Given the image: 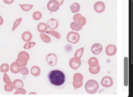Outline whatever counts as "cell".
Wrapping results in <instances>:
<instances>
[{"label":"cell","instance_id":"obj_3","mask_svg":"<svg viewBox=\"0 0 133 97\" xmlns=\"http://www.w3.org/2000/svg\"><path fill=\"white\" fill-rule=\"evenodd\" d=\"M29 57L30 56L28 53L25 51H21L19 53L16 61L18 62L22 67H24L27 65Z\"/></svg>","mask_w":133,"mask_h":97},{"label":"cell","instance_id":"obj_1","mask_svg":"<svg viewBox=\"0 0 133 97\" xmlns=\"http://www.w3.org/2000/svg\"><path fill=\"white\" fill-rule=\"evenodd\" d=\"M47 78L49 86L54 89H61L66 86L65 75L60 70H50Z\"/></svg>","mask_w":133,"mask_h":97},{"label":"cell","instance_id":"obj_18","mask_svg":"<svg viewBox=\"0 0 133 97\" xmlns=\"http://www.w3.org/2000/svg\"><path fill=\"white\" fill-rule=\"evenodd\" d=\"M12 85L14 86V88L15 89L17 90L19 88H23V86H24V84H23V81L19 79H15L13 81Z\"/></svg>","mask_w":133,"mask_h":97},{"label":"cell","instance_id":"obj_14","mask_svg":"<svg viewBox=\"0 0 133 97\" xmlns=\"http://www.w3.org/2000/svg\"><path fill=\"white\" fill-rule=\"evenodd\" d=\"M84 47H81L76 50L74 54V59L76 62H78L79 60H81V58L82 57L83 54V52H84Z\"/></svg>","mask_w":133,"mask_h":97},{"label":"cell","instance_id":"obj_17","mask_svg":"<svg viewBox=\"0 0 133 97\" xmlns=\"http://www.w3.org/2000/svg\"><path fill=\"white\" fill-rule=\"evenodd\" d=\"M83 26L79 24L76 21H73L71 22L70 25V28H71V29L76 31H78L81 29H82Z\"/></svg>","mask_w":133,"mask_h":97},{"label":"cell","instance_id":"obj_25","mask_svg":"<svg viewBox=\"0 0 133 97\" xmlns=\"http://www.w3.org/2000/svg\"><path fill=\"white\" fill-rule=\"evenodd\" d=\"M47 33H48L54 37H55V38H56L57 39H59L61 38V35L59 33H58V32L54 30H48L46 32Z\"/></svg>","mask_w":133,"mask_h":97},{"label":"cell","instance_id":"obj_11","mask_svg":"<svg viewBox=\"0 0 133 97\" xmlns=\"http://www.w3.org/2000/svg\"><path fill=\"white\" fill-rule=\"evenodd\" d=\"M102 46L100 43H95L91 47V52L95 55H98L102 52Z\"/></svg>","mask_w":133,"mask_h":97},{"label":"cell","instance_id":"obj_35","mask_svg":"<svg viewBox=\"0 0 133 97\" xmlns=\"http://www.w3.org/2000/svg\"><path fill=\"white\" fill-rule=\"evenodd\" d=\"M20 73H21V74H22L23 75H28L29 74V70L25 66L22 67L21 68Z\"/></svg>","mask_w":133,"mask_h":97},{"label":"cell","instance_id":"obj_26","mask_svg":"<svg viewBox=\"0 0 133 97\" xmlns=\"http://www.w3.org/2000/svg\"><path fill=\"white\" fill-rule=\"evenodd\" d=\"M40 37L44 42L49 43L51 41V39L50 38V37L44 33H42L40 34Z\"/></svg>","mask_w":133,"mask_h":97},{"label":"cell","instance_id":"obj_30","mask_svg":"<svg viewBox=\"0 0 133 97\" xmlns=\"http://www.w3.org/2000/svg\"><path fill=\"white\" fill-rule=\"evenodd\" d=\"M3 81L5 83H7V84H12V82H11V81L10 80L9 77L8 76V75L7 74L6 72H4V75H3Z\"/></svg>","mask_w":133,"mask_h":97},{"label":"cell","instance_id":"obj_40","mask_svg":"<svg viewBox=\"0 0 133 97\" xmlns=\"http://www.w3.org/2000/svg\"><path fill=\"white\" fill-rule=\"evenodd\" d=\"M3 22H4L3 19L2 17H1V16H0V26L2 25L3 23Z\"/></svg>","mask_w":133,"mask_h":97},{"label":"cell","instance_id":"obj_34","mask_svg":"<svg viewBox=\"0 0 133 97\" xmlns=\"http://www.w3.org/2000/svg\"><path fill=\"white\" fill-rule=\"evenodd\" d=\"M26 93V90L23 88H19L16 90L14 93V94H25Z\"/></svg>","mask_w":133,"mask_h":97},{"label":"cell","instance_id":"obj_15","mask_svg":"<svg viewBox=\"0 0 133 97\" xmlns=\"http://www.w3.org/2000/svg\"><path fill=\"white\" fill-rule=\"evenodd\" d=\"M22 39L24 42H29L32 39V34L29 31H25L22 34Z\"/></svg>","mask_w":133,"mask_h":97},{"label":"cell","instance_id":"obj_22","mask_svg":"<svg viewBox=\"0 0 133 97\" xmlns=\"http://www.w3.org/2000/svg\"><path fill=\"white\" fill-rule=\"evenodd\" d=\"M70 8L71 11L73 13H75L78 12L79 10H80V5L77 3H74L70 6Z\"/></svg>","mask_w":133,"mask_h":97},{"label":"cell","instance_id":"obj_9","mask_svg":"<svg viewBox=\"0 0 133 97\" xmlns=\"http://www.w3.org/2000/svg\"><path fill=\"white\" fill-rule=\"evenodd\" d=\"M116 52L117 48L113 44H109L105 48V53L108 56H113L116 54Z\"/></svg>","mask_w":133,"mask_h":97},{"label":"cell","instance_id":"obj_36","mask_svg":"<svg viewBox=\"0 0 133 97\" xmlns=\"http://www.w3.org/2000/svg\"><path fill=\"white\" fill-rule=\"evenodd\" d=\"M72 84H73V86L74 87L75 89H78V88H81L82 87V86L83 85V81L80 83H76L74 81H73Z\"/></svg>","mask_w":133,"mask_h":97},{"label":"cell","instance_id":"obj_39","mask_svg":"<svg viewBox=\"0 0 133 97\" xmlns=\"http://www.w3.org/2000/svg\"><path fill=\"white\" fill-rule=\"evenodd\" d=\"M56 1H57L59 3V4H60V6L63 4V2H64V0H56Z\"/></svg>","mask_w":133,"mask_h":97},{"label":"cell","instance_id":"obj_24","mask_svg":"<svg viewBox=\"0 0 133 97\" xmlns=\"http://www.w3.org/2000/svg\"><path fill=\"white\" fill-rule=\"evenodd\" d=\"M19 6L22 9V10L25 11H29L32 8L33 6L32 5H31V4H20Z\"/></svg>","mask_w":133,"mask_h":97},{"label":"cell","instance_id":"obj_13","mask_svg":"<svg viewBox=\"0 0 133 97\" xmlns=\"http://www.w3.org/2000/svg\"><path fill=\"white\" fill-rule=\"evenodd\" d=\"M69 66L70 67L73 69H75L76 70L77 68H78L79 67V66L81 65V60H79L78 62H76L74 59V57L71 58L70 60H69Z\"/></svg>","mask_w":133,"mask_h":97},{"label":"cell","instance_id":"obj_6","mask_svg":"<svg viewBox=\"0 0 133 97\" xmlns=\"http://www.w3.org/2000/svg\"><path fill=\"white\" fill-rule=\"evenodd\" d=\"M46 60L48 65H49L50 66L54 67L57 64V56L54 53H50L46 56Z\"/></svg>","mask_w":133,"mask_h":97},{"label":"cell","instance_id":"obj_31","mask_svg":"<svg viewBox=\"0 0 133 97\" xmlns=\"http://www.w3.org/2000/svg\"><path fill=\"white\" fill-rule=\"evenodd\" d=\"M76 22H77L79 24L82 25V26H84L86 23V19L84 17L81 16L77 18Z\"/></svg>","mask_w":133,"mask_h":97},{"label":"cell","instance_id":"obj_27","mask_svg":"<svg viewBox=\"0 0 133 97\" xmlns=\"http://www.w3.org/2000/svg\"><path fill=\"white\" fill-rule=\"evenodd\" d=\"M9 70V66L6 63L2 64L0 66V70L2 72H5L8 71Z\"/></svg>","mask_w":133,"mask_h":97},{"label":"cell","instance_id":"obj_20","mask_svg":"<svg viewBox=\"0 0 133 97\" xmlns=\"http://www.w3.org/2000/svg\"><path fill=\"white\" fill-rule=\"evenodd\" d=\"M88 65L90 67H96L99 65V61L95 57H91L88 60Z\"/></svg>","mask_w":133,"mask_h":97},{"label":"cell","instance_id":"obj_12","mask_svg":"<svg viewBox=\"0 0 133 97\" xmlns=\"http://www.w3.org/2000/svg\"><path fill=\"white\" fill-rule=\"evenodd\" d=\"M47 25L49 29L54 30L58 27V21L55 18H51L47 21Z\"/></svg>","mask_w":133,"mask_h":97},{"label":"cell","instance_id":"obj_5","mask_svg":"<svg viewBox=\"0 0 133 97\" xmlns=\"http://www.w3.org/2000/svg\"><path fill=\"white\" fill-rule=\"evenodd\" d=\"M60 6L59 3L56 0H50L47 4L48 9L51 12H56L59 9Z\"/></svg>","mask_w":133,"mask_h":97},{"label":"cell","instance_id":"obj_21","mask_svg":"<svg viewBox=\"0 0 133 97\" xmlns=\"http://www.w3.org/2000/svg\"><path fill=\"white\" fill-rule=\"evenodd\" d=\"M83 76L80 73H75L73 76V81L76 83H80L83 81Z\"/></svg>","mask_w":133,"mask_h":97},{"label":"cell","instance_id":"obj_23","mask_svg":"<svg viewBox=\"0 0 133 97\" xmlns=\"http://www.w3.org/2000/svg\"><path fill=\"white\" fill-rule=\"evenodd\" d=\"M100 67L99 65L96 67H89V71L90 72V73L93 75H96L98 74L100 71Z\"/></svg>","mask_w":133,"mask_h":97},{"label":"cell","instance_id":"obj_32","mask_svg":"<svg viewBox=\"0 0 133 97\" xmlns=\"http://www.w3.org/2000/svg\"><path fill=\"white\" fill-rule=\"evenodd\" d=\"M22 21V18H19L18 19H17L14 23L13 24V27H12V31H14L17 27L18 26L20 25V23H21Z\"/></svg>","mask_w":133,"mask_h":97},{"label":"cell","instance_id":"obj_28","mask_svg":"<svg viewBox=\"0 0 133 97\" xmlns=\"http://www.w3.org/2000/svg\"><path fill=\"white\" fill-rule=\"evenodd\" d=\"M32 17H33V18L34 20L37 21V20H39V19H41V18L42 17V13L40 11H35L33 14Z\"/></svg>","mask_w":133,"mask_h":97},{"label":"cell","instance_id":"obj_33","mask_svg":"<svg viewBox=\"0 0 133 97\" xmlns=\"http://www.w3.org/2000/svg\"><path fill=\"white\" fill-rule=\"evenodd\" d=\"M14 89V86H13L12 84L6 83L4 86V90H5V91H6L7 92L12 91Z\"/></svg>","mask_w":133,"mask_h":97},{"label":"cell","instance_id":"obj_19","mask_svg":"<svg viewBox=\"0 0 133 97\" xmlns=\"http://www.w3.org/2000/svg\"><path fill=\"white\" fill-rule=\"evenodd\" d=\"M31 73L33 76H38L41 74V69L37 66H33L31 68Z\"/></svg>","mask_w":133,"mask_h":97},{"label":"cell","instance_id":"obj_29","mask_svg":"<svg viewBox=\"0 0 133 97\" xmlns=\"http://www.w3.org/2000/svg\"><path fill=\"white\" fill-rule=\"evenodd\" d=\"M35 44L36 43L34 42H28L24 45L23 48L25 50H28L33 47Z\"/></svg>","mask_w":133,"mask_h":97},{"label":"cell","instance_id":"obj_8","mask_svg":"<svg viewBox=\"0 0 133 97\" xmlns=\"http://www.w3.org/2000/svg\"><path fill=\"white\" fill-rule=\"evenodd\" d=\"M105 6L104 3L101 1H98L95 3L94 6V10L98 13H101L105 10Z\"/></svg>","mask_w":133,"mask_h":97},{"label":"cell","instance_id":"obj_41","mask_svg":"<svg viewBox=\"0 0 133 97\" xmlns=\"http://www.w3.org/2000/svg\"><path fill=\"white\" fill-rule=\"evenodd\" d=\"M29 94H36V93H35V92H30V93H29Z\"/></svg>","mask_w":133,"mask_h":97},{"label":"cell","instance_id":"obj_4","mask_svg":"<svg viewBox=\"0 0 133 97\" xmlns=\"http://www.w3.org/2000/svg\"><path fill=\"white\" fill-rule=\"evenodd\" d=\"M80 39V35L79 33L74 31H70L66 35V40L68 42L72 43H77Z\"/></svg>","mask_w":133,"mask_h":97},{"label":"cell","instance_id":"obj_16","mask_svg":"<svg viewBox=\"0 0 133 97\" xmlns=\"http://www.w3.org/2000/svg\"><path fill=\"white\" fill-rule=\"evenodd\" d=\"M37 29L40 33L46 32L48 29V26L44 22L39 23L37 26Z\"/></svg>","mask_w":133,"mask_h":97},{"label":"cell","instance_id":"obj_38","mask_svg":"<svg viewBox=\"0 0 133 97\" xmlns=\"http://www.w3.org/2000/svg\"><path fill=\"white\" fill-rule=\"evenodd\" d=\"M3 1L6 4H10L14 2V0H3Z\"/></svg>","mask_w":133,"mask_h":97},{"label":"cell","instance_id":"obj_37","mask_svg":"<svg viewBox=\"0 0 133 97\" xmlns=\"http://www.w3.org/2000/svg\"><path fill=\"white\" fill-rule=\"evenodd\" d=\"M82 16V15H81V14H79V13H77V14H75V15L73 16V20H74V21H76L77 18H78L79 16Z\"/></svg>","mask_w":133,"mask_h":97},{"label":"cell","instance_id":"obj_10","mask_svg":"<svg viewBox=\"0 0 133 97\" xmlns=\"http://www.w3.org/2000/svg\"><path fill=\"white\" fill-rule=\"evenodd\" d=\"M21 65L17 62H14L12 63L10 65V71L14 74H18L19 72H20L21 68Z\"/></svg>","mask_w":133,"mask_h":97},{"label":"cell","instance_id":"obj_2","mask_svg":"<svg viewBox=\"0 0 133 97\" xmlns=\"http://www.w3.org/2000/svg\"><path fill=\"white\" fill-rule=\"evenodd\" d=\"M99 87V86L98 82L94 79L88 80L85 85L86 91L91 94H95L98 90Z\"/></svg>","mask_w":133,"mask_h":97},{"label":"cell","instance_id":"obj_7","mask_svg":"<svg viewBox=\"0 0 133 97\" xmlns=\"http://www.w3.org/2000/svg\"><path fill=\"white\" fill-rule=\"evenodd\" d=\"M113 80L112 78L109 76H105L103 77L101 81V84L105 88L110 87L113 85Z\"/></svg>","mask_w":133,"mask_h":97}]
</instances>
